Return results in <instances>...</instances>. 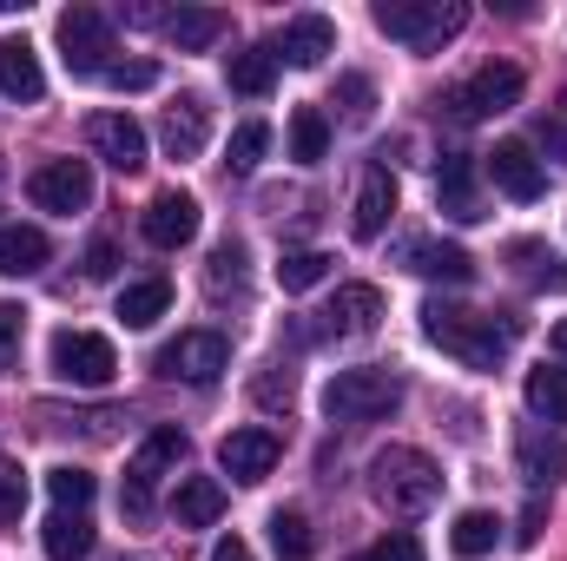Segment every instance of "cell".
I'll return each mask as SVG.
<instances>
[{"label": "cell", "mask_w": 567, "mask_h": 561, "mask_svg": "<svg viewBox=\"0 0 567 561\" xmlns=\"http://www.w3.org/2000/svg\"><path fill=\"white\" fill-rule=\"evenodd\" d=\"M535 145H542L548 159H561V165H567V126H561V120H542V126H535Z\"/></svg>", "instance_id": "obj_43"}, {"label": "cell", "mask_w": 567, "mask_h": 561, "mask_svg": "<svg viewBox=\"0 0 567 561\" xmlns=\"http://www.w3.org/2000/svg\"><path fill=\"white\" fill-rule=\"evenodd\" d=\"M158 377H178V384H218L231 370V344L225 330H178L158 357H152Z\"/></svg>", "instance_id": "obj_8"}, {"label": "cell", "mask_w": 567, "mask_h": 561, "mask_svg": "<svg viewBox=\"0 0 567 561\" xmlns=\"http://www.w3.org/2000/svg\"><path fill=\"white\" fill-rule=\"evenodd\" d=\"M145 238L158 245V252H178V245H192L198 238V198L192 192H158L152 205H145Z\"/></svg>", "instance_id": "obj_15"}, {"label": "cell", "mask_w": 567, "mask_h": 561, "mask_svg": "<svg viewBox=\"0 0 567 561\" xmlns=\"http://www.w3.org/2000/svg\"><path fill=\"white\" fill-rule=\"evenodd\" d=\"M323 152H330V120H323L317 106H297V113H290V159H297V165H317Z\"/></svg>", "instance_id": "obj_32"}, {"label": "cell", "mask_w": 567, "mask_h": 561, "mask_svg": "<svg viewBox=\"0 0 567 561\" xmlns=\"http://www.w3.org/2000/svg\"><path fill=\"white\" fill-rule=\"evenodd\" d=\"M403 258H410V272H416V278H442V284H468V278H475V258H468L462 245L410 238V245H403Z\"/></svg>", "instance_id": "obj_21"}, {"label": "cell", "mask_w": 567, "mask_h": 561, "mask_svg": "<svg viewBox=\"0 0 567 561\" xmlns=\"http://www.w3.org/2000/svg\"><path fill=\"white\" fill-rule=\"evenodd\" d=\"M423 337L435 350H449L455 364H468V370H495L502 357H508V344H515V317H502L495 324V310H468V304H423Z\"/></svg>", "instance_id": "obj_1"}, {"label": "cell", "mask_w": 567, "mask_h": 561, "mask_svg": "<svg viewBox=\"0 0 567 561\" xmlns=\"http://www.w3.org/2000/svg\"><path fill=\"white\" fill-rule=\"evenodd\" d=\"M0 93L7 100H40L47 93V73H40V53L27 47V40H0Z\"/></svg>", "instance_id": "obj_23"}, {"label": "cell", "mask_w": 567, "mask_h": 561, "mask_svg": "<svg viewBox=\"0 0 567 561\" xmlns=\"http://www.w3.org/2000/svg\"><path fill=\"white\" fill-rule=\"evenodd\" d=\"M522 67H508V60H488V67H475L455 93H449V113L462 120V126H475V120H495V113H508V106H522Z\"/></svg>", "instance_id": "obj_7"}, {"label": "cell", "mask_w": 567, "mask_h": 561, "mask_svg": "<svg viewBox=\"0 0 567 561\" xmlns=\"http://www.w3.org/2000/svg\"><path fill=\"white\" fill-rule=\"evenodd\" d=\"M47 232L40 225H0V278H33L47 265Z\"/></svg>", "instance_id": "obj_24"}, {"label": "cell", "mask_w": 567, "mask_h": 561, "mask_svg": "<svg viewBox=\"0 0 567 561\" xmlns=\"http://www.w3.org/2000/svg\"><path fill=\"white\" fill-rule=\"evenodd\" d=\"M390 218H396V172L390 165H363V178H357V198H350V232L370 245V238H383L390 232Z\"/></svg>", "instance_id": "obj_11"}, {"label": "cell", "mask_w": 567, "mask_h": 561, "mask_svg": "<svg viewBox=\"0 0 567 561\" xmlns=\"http://www.w3.org/2000/svg\"><path fill=\"white\" fill-rule=\"evenodd\" d=\"M113 272H120V252H113V245L100 238V245L86 252V278H113Z\"/></svg>", "instance_id": "obj_44"}, {"label": "cell", "mask_w": 567, "mask_h": 561, "mask_svg": "<svg viewBox=\"0 0 567 561\" xmlns=\"http://www.w3.org/2000/svg\"><path fill=\"white\" fill-rule=\"evenodd\" d=\"M435 198H442L449 218H482V205H475V159L468 152H442L435 159Z\"/></svg>", "instance_id": "obj_19"}, {"label": "cell", "mask_w": 567, "mask_h": 561, "mask_svg": "<svg viewBox=\"0 0 567 561\" xmlns=\"http://www.w3.org/2000/svg\"><path fill=\"white\" fill-rule=\"evenodd\" d=\"M158 140H165V152H172V159H198V152H205V140H212V113H205V100L178 93V100L165 106Z\"/></svg>", "instance_id": "obj_17"}, {"label": "cell", "mask_w": 567, "mask_h": 561, "mask_svg": "<svg viewBox=\"0 0 567 561\" xmlns=\"http://www.w3.org/2000/svg\"><path fill=\"white\" fill-rule=\"evenodd\" d=\"M212 561H258V555H251V542H245V536H225V542L212 549Z\"/></svg>", "instance_id": "obj_45"}, {"label": "cell", "mask_w": 567, "mask_h": 561, "mask_svg": "<svg viewBox=\"0 0 567 561\" xmlns=\"http://www.w3.org/2000/svg\"><path fill=\"white\" fill-rule=\"evenodd\" d=\"M238 278H245V245L225 238V245L212 252V290H225V284H238Z\"/></svg>", "instance_id": "obj_39"}, {"label": "cell", "mask_w": 567, "mask_h": 561, "mask_svg": "<svg viewBox=\"0 0 567 561\" xmlns=\"http://www.w3.org/2000/svg\"><path fill=\"white\" fill-rule=\"evenodd\" d=\"M86 145H93V159H106L113 172H140L145 165V126L133 113H93V120H86Z\"/></svg>", "instance_id": "obj_13"}, {"label": "cell", "mask_w": 567, "mask_h": 561, "mask_svg": "<svg viewBox=\"0 0 567 561\" xmlns=\"http://www.w3.org/2000/svg\"><path fill=\"white\" fill-rule=\"evenodd\" d=\"M515 456H522V476H528L535 489H542V482H561V476H567V442H548L542 429H522Z\"/></svg>", "instance_id": "obj_29"}, {"label": "cell", "mask_w": 567, "mask_h": 561, "mask_svg": "<svg viewBox=\"0 0 567 561\" xmlns=\"http://www.w3.org/2000/svg\"><path fill=\"white\" fill-rule=\"evenodd\" d=\"M225 80H231V93L265 100V93L278 86V47H245V53H231V60H225Z\"/></svg>", "instance_id": "obj_26"}, {"label": "cell", "mask_w": 567, "mask_h": 561, "mask_svg": "<svg viewBox=\"0 0 567 561\" xmlns=\"http://www.w3.org/2000/svg\"><path fill=\"white\" fill-rule=\"evenodd\" d=\"M330 265H337L330 252H284L278 284L290 290V297H297V290H310V284H323V278H330Z\"/></svg>", "instance_id": "obj_34"}, {"label": "cell", "mask_w": 567, "mask_h": 561, "mask_svg": "<svg viewBox=\"0 0 567 561\" xmlns=\"http://www.w3.org/2000/svg\"><path fill=\"white\" fill-rule=\"evenodd\" d=\"M370 20H377V33L429 53V47H442V40H455L468 27V7L462 0H377Z\"/></svg>", "instance_id": "obj_3"}, {"label": "cell", "mask_w": 567, "mask_h": 561, "mask_svg": "<svg viewBox=\"0 0 567 561\" xmlns=\"http://www.w3.org/2000/svg\"><path fill=\"white\" fill-rule=\"evenodd\" d=\"M528 410L542 422H567V370L561 364H542V370H528Z\"/></svg>", "instance_id": "obj_30"}, {"label": "cell", "mask_w": 567, "mask_h": 561, "mask_svg": "<svg viewBox=\"0 0 567 561\" xmlns=\"http://www.w3.org/2000/svg\"><path fill=\"white\" fill-rule=\"evenodd\" d=\"M20 509H27V476L13 462H0V529L20 522Z\"/></svg>", "instance_id": "obj_37"}, {"label": "cell", "mask_w": 567, "mask_h": 561, "mask_svg": "<svg viewBox=\"0 0 567 561\" xmlns=\"http://www.w3.org/2000/svg\"><path fill=\"white\" fill-rule=\"evenodd\" d=\"M20 330H27V310H20V304H0V364H13Z\"/></svg>", "instance_id": "obj_41"}, {"label": "cell", "mask_w": 567, "mask_h": 561, "mask_svg": "<svg viewBox=\"0 0 567 561\" xmlns=\"http://www.w3.org/2000/svg\"><path fill=\"white\" fill-rule=\"evenodd\" d=\"M535 536H542V509H528V516H522V549H535Z\"/></svg>", "instance_id": "obj_46"}, {"label": "cell", "mask_w": 567, "mask_h": 561, "mask_svg": "<svg viewBox=\"0 0 567 561\" xmlns=\"http://www.w3.org/2000/svg\"><path fill=\"white\" fill-rule=\"evenodd\" d=\"M271 542H278V561H310V522H303V509H278L271 516Z\"/></svg>", "instance_id": "obj_35"}, {"label": "cell", "mask_w": 567, "mask_h": 561, "mask_svg": "<svg viewBox=\"0 0 567 561\" xmlns=\"http://www.w3.org/2000/svg\"><path fill=\"white\" fill-rule=\"evenodd\" d=\"M47 357H53V377L73 384V390H106L120 377V350L100 330H53V350Z\"/></svg>", "instance_id": "obj_5"}, {"label": "cell", "mask_w": 567, "mask_h": 561, "mask_svg": "<svg viewBox=\"0 0 567 561\" xmlns=\"http://www.w3.org/2000/svg\"><path fill=\"white\" fill-rule=\"evenodd\" d=\"M323 53H337V27H330L323 13H297V20H284L278 60H290V67H323Z\"/></svg>", "instance_id": "obj_18"}, {"label": "cell", "mask_w": 567, "mask_h": 561, "mask_svg": "<svg viewBox=\"0 0 567 561\" xmlns=\"http://www.w3.org/2000/svg\"><path fill=\"white\" fill-rule=\"evenodd\" d=\"M548 344H555V357H567V317L555 324V330H548Z\"/></svg>", "instance_id": "obj_47"}, {"label": "cell", "mask_w": 567, "mask_h": 561, "mask_svg": "<svg viewBox=\"0 0 567 561\" xmlns=\"http://www.w3.org/2000/svg\"><path fill=\"white\" fill-rule=\"evenodd\" d=\"M495 536H502V522H495L488 509H462V516H455V529H449V549L475 561V555H488V549H495Z\"/></svg>", "instance_id": "obj_33"}, {"label": "cell", "mask_w": 567, "mask_h": 561, "mask_svg": "<svg viewBox=\"0 0 567 561\" xmlns=\"http://www.w3.org/2000/svg\"><path fill=\"white\" fill-rule=\"evenodd\" d=\"M561 106H567V93H561Z\"/></svg>", "instance_id": "obj_48"}, {"label": "cell", "mask_w": 567, "mask_h": 561, "mask_svg": "<svg viewBox=\"0 0 567 561\" xmlns=\"http://www.w3.org/2000/svg\"><path fill=\"white\" fill-rule=\"evenodd\" d=\"M165 310H172V278H133L120 290V310H113V317H120L126 330H152Z\"/></svg>", "instance_id": "obj_25"}, {"label": "cell", "mask_w": 567, "mask_h": 561, "mask_svg": "<svg viewBox=\"0 0 567 561\" xmlns=\"http://www.w3.org/2000/svg\"><path fill=\"white\" fill-rule=\"evenodd\" d=\"M265 145H271V126L265 120H245L238 133H231V172H258V159H265Z\"/></svg>", "instance_id": "obj_36"}, {"label": "cell", "mask_w": 567, "mask_h": 561, "mask_svg": "<svg viewBox=\"0 0 567 561\" xmlns=\"http://www.w3.org/2000/svg\"><path fill=\"white\" fill-rule=\"evenodd\" d=\"M396 404H403V377H390V370H337L323 384L330 422H377V417H390Z\"/></svg>", "instance_id": "obj_4"}, {"label": "cell", "mask_w": 567, "mask_h": 561, "mask_svg": "<svg viewBox=\"0 0 567 561\" xmlns=\"http://www.w3.org/2000/svg\"><path fill=\"white\" fill-rule=\"evenodd\" d=\"M106 86H120V93H145V86H158V67H152V60H126V67L106 73Z\"/></svg>", "instance_id": "obj_40"}, {"label": "cell", "mask_w": 567, "mask_h": 561, "mask_svg": "<svg viewBox=\"0 0 567 561\" xmlns=\"http://www.w3.org/2000/svg\"><path fill=\"white\" fill-rule=\"evenodd\" d=\"M60 60H66V73H80V80H106L113 73V20L100 13V7H66L60 13Z\"/></svg>", "instance_id": "obj_6"}, {"label": "cell", "mask_w": 567, "mask_h": 561, "mask_svg": "<svg viewBox=\"0 0 567 561\" xmlns=\"http://www.w3.org/2000/svg\"><path fill=\"white\" fill-rule=\"evenodd\" d=\"M363 561H423V542H416L410 529H396V536H383L377 549H363Z\"/></svg>", "instance_id": "obj_38"}, {"label": "cell", "mask_w": 567, "mask_h": 561, "mask_svg": "<svg viewBox=\"0 0 567 561\" xmlns=\"http://www.w3.org/2000/svg\"><path fill=\"white\" fill-rule=\"evenodd\" d=\"M172 516H178V529H212L225 516V482L218 476H178Z\"/></svg>", "instance_id": "obj_20"}, {"label": "cell", "mask_w": 567, "mask_h": 561, "mask_svg": "<svg viewBox=\"0 0 567 561\" xmlns=\"http://www.w3.org/2000/svg\"><path fill=\"white\" fill-rule=\"evenodd\" d=\"M337 93H343V106H350L357 120H363V113H370V100H377V86H370L363 73H343V80H337Z\"/></svg>", "instance_id": "obj_42"}, {"label": "cell", "mask_w": 567, "mask_h": 561, "mask_svg": "<svg viewBox=\"0 0 567 561\" xmlns=\"http://www.w3.org/2000/svg\"><path fill=\"white\" fill-rule=\"evenodd\" d=\"M47 496H53V509H66V516H86V509H93V496H100V482H93L86 469L60 462V469H47Z\"/></svg>", "instance_id": "obj_31"}, {"label": "cell", "mask_w": 567, "mask_h": 561, "mask_svg": "<svg viewBox=\"0 0 567 561\" xmlns=\"http://www.w3.org/2000/svg\"><path fill=\"white\" fill-rule=\"evenodd\" d=\"M377 317H383V290L377 284H337V297L323 310V330L330 337H370Z\"/></svg>", "instance_id": "obj_16"}, {"label": "cell", "mask_w": 567, "mask_h": 561, "mask_svg": "<svg viewBox=\"0 0 567 561\" xmlns=\"http://www.w3.org/2000/svg\"><path fill=\"white\" fill-rule=\"evenodd\" d=\"M278 456H284V442L271 436V429H231L225 442H218V469L231 476V482H265L271 469H278Z\"/></svg>", "instance_id": "obj_12"}, {"label": "cell", "mask_w": 567, "mask_h": 561, "mask_svg": "<svg viewBox=\"0 0 567 561\" xmlns=\"http://www.w3.org/2000/svg\"><path fill=\"white\" fill-rule=\"evenodd\" d=\"M27 192H33V205H40V212L73 218V212H86V205H93V159H47V165L27 178Z\"/></svg>", "instance_id": "obj_10"}, {"label": "cell", "mask_w": 567, "mask_h": 561, "mask_svg": "<svg viewBox=\"0 0 567 561\" xmlns=\"http://www.w3.org/2000/svg\"><path fill=\"white\" fill-rule=\"evenodd\" d=\"M40 549H47V561H86V555H93V522H86V516L53 509V516H47V529H40Z\"/></svg>", "instance_id": "obj_28"}, {"label": "cell", "mask_w": 567, "mask_h": 561, "mask_svg": "<svg viewBox=\"0 0 567 561\" xmlns=\"http://www.w3.org/2000/svg\"><path fill=\"white\" fill-rule=\"evenodd\" d=\"M508 265H515V278L528 284V290H555V297L567 290L561 252H548L542 238H515V245H508Z\"/></svg>", "instance_id": "obj_22"}, {"label": "cell", "mask_w": 567, "mask_h": 561, "mask_svg": "<svg viewBox=\"0 0 567 561\" xmlns=\"http://www.w3.org/2000/svg\"><path fill=\"white\" fill-rule=\"evenodd\" d=\"M488 178H495V192H508V198H522V205L548 192V172H542L535 145H522V140H502L488 152Z\"/></svg>", "instance_id": "obj_14"}, {"label": "cell", "mask_w": 567, "mask_h": 561, "mask_svg": "<svg viewBox=\"0 0 567 561\" xmlns=\"http://www.w3.org/2000/svg\"><path fill=\"white\" fill-rule=\"evenodd\" d=\"M370 489H377V502L390 516H423V509H435V496H442V469L429 462L423 449L390 442V449L370 456Z\"/></svg>", "instance_id": "obj_2"}, {"label": "cell", "mask_w": 567, "mask_h": 561, "mask_svg": "<svg viewBox=\"0 0 567 561\" xmlns=\"http://www.w3.org/2000/svg\"><path fill=\"white\" fill-rule=\"evenodd\" d=\"M165 33H172L178 53H205V47L225 40V13H218V7H178V13L165 20Z\"/></svg>", "instance_id": "obj_27"}, {"label": "cell", "mask_w": 567, "mask_h": 561, "mask_svg": "<svg viewBox=\"0 0 567 561\" xmlns=\"http://www.w3.org/2000/svg\"><path fill=\"white\" fill-rule=\"evenodd\" d=\"M178 456H185V429L158 422L140 449H133V462H126V489H120V509H126V516H152V489H158V476H165Z\"/></svg>", "instance_id": "obj_9"}]
</instances>
